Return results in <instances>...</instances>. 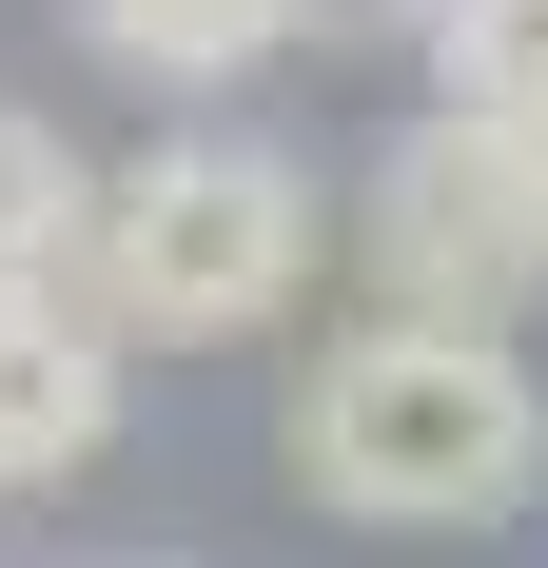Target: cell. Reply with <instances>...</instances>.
Listing matches in <instances>:
<instances>
[{
  "mask_svg": "<svg viewBox=\"0 0 548 568\" xmlns=\"http://www.w3.org/2000/svg\"><path fill=\"white\" fill-rule=\"evenodd\" d=\"M118 373H138V353L99 334V294H79V275H59V294H0V490H59V470H99Z\"/></svg>",
  "mask_w": 548,
  "mask_h": 568,
  "instance_id": "4",
  "label": "cell"
},
{
  "mask_svg": "<svg viewBox=\"0 0 548 568\" xmlns=\"http://www.w3.org/2000/svg\"><path fill=\"white\" fill-rule=\"evenodd\" d=\"M529 158H548V138H529Z\"/></svg>",
  "mask_w": 548,
  "mask_h": 568,
  "instance_id": "9",
  "label": "cell"
},
{
  "mask_svg": "<svg viewBox=\"0 0 548 568\" xmlns=\"http://www.w3.org/2000/svg\"><path fill=\"white\" fill-rule=\"evenodd\" d=\"M353 255H373V314L509 334L529 275H548V158L529 138H470V118H412V138L353 176Z\"/></svg>",
  "mask_w": 548,
  "mask_h": 568,
  "instance_id": "3",
  "label": "cell"
},
{
  "mask_svg": "<svg viewBox=\"0 0 548 568\" xmlns=\"http://www.w3.org/2000/svg\"><path fill=\"white\" fill-rule=\"evenodd\" d=\"M314 0H79V40L138 79V99H235L255 59H294Z\"/></svg>",
  "mask_w": 548,
  "mask_h": 568,
  "instance_id": "5",
  "label": "cell"
},
{
  "mask_svg": "<svg viewBox=\"0 0 548 568\" xmlns=\"http://www.w3.org/2000/svg\"><path fill=\"white\" fill-rule=\"evenodd\" d=\"M314 275V158H274L235 118L196 138H138L99 176V235H79V294H99L118 353H176V334H274Z\"/></svg>",
  "mask_w": 548,
  "mask_h": 568,
  "instance_id": "2",
  "label": "cell"
},
{
  "mask_svg": "<svg viewBox=\"0 0 548 568\" xmlns=\"http://www.w3.org/2000/svg\"><path fill=\"white\" fill-rule=\"evenodd\" d=\"M412 40H432V118L548 138V0H412Z\"/></svg>",
  "mask_w": 548,
  "mask_h": 568,
  "instance_id": "6",
  "label": "cell"
},
{
  "mask_svg": "<svg viewBox=\"0 0 548 568\" xmlns=\"http://www.w3.org/2000/svg\"><path fill=\"white\" fill-rule=\"evenodd\" d=\"M79 235H99V158H79L40 99H0V294H59Z\"/></svg>",
  "mask_w": 548,
  "mask_h": 568,
  "instance_id": "7",
  "label": "cell"
},
{
  "mask_svg": "<svg viewBox=\"0 0 548 568\" xmlns=\"http://www.w3.org/2000/svg\"><path fill=\"white\" fill-rule=\"evenodd\" d=\"M294 470L353 529H509L548 490V373L450 314H353L294 373Z\"/></svg>",
  "mask_w": 548,
  "mask_h": 568,
  "instance_id": "1",
  "label": "cell"
},
{
  "mask_svg": "<svg viewBox=\"0 0 548 568\" xmlns=\"http://www.w3.org/2000/svg\"><path fill=\"white\" fill-rule=\"evenodd\" d=\"M118 568H196V549H118Z\"/></svg>",
  "mask_w": 548,
  "mask_h": 568,
  "instance_id": "8",
  "label": "cell"
}]
</instances>
